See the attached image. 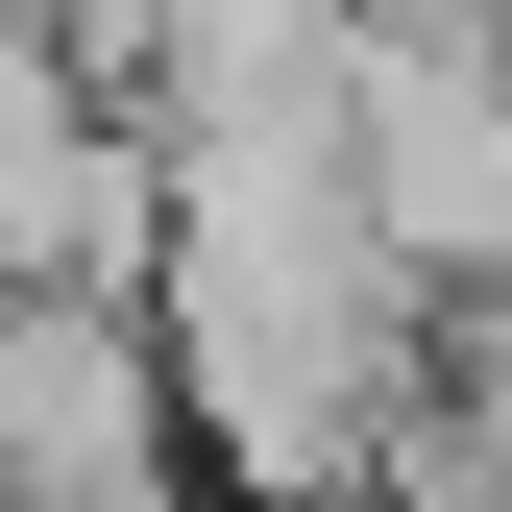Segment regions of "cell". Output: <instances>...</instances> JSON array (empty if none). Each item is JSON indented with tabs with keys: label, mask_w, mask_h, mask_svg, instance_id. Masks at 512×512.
<instances>
[{
	"label": "cell",
	"mask_w": 512,
	"mask_h": 512,
	"mask_svg": "<svg viewBox=\"0 0 512 512\" xmlns=\"http://www.w3.org/2000/svg\"><path fill=\"white\" fill-rule=\"evenodd\" d=\"M342 171L415 244V293H512V0L342 49Z\"/></svg>",
	"instance_id": "cell-1"
},
{
	"label": "cell",
	"mask_w": 512,
	"mask_h": 512,
	"mask_svg": "<svg viewBox=\"0 0 512 512\" xmlns=\"http://www.w3.org/2000/svg\"><path fill=\"white\" fill-rule=\"evenodd\" d=\"M0 464L25 488H196L171 317L98 293V269H0Z\"/></svg>",
	"instance_id": "cell-2"
},
{
	"label": "cell",
	"mask_w": 512,
	"mask_h": 512,
	"mask_svg": "<svg viewBox=\"0 0 512 512\" xmlns=\"http://www.w3.org/2000/svg\"><path fill=\"white\" fill-rule=\"evenodd\" d=\"M342 25H464V0H342Z\"/></svg>",
	"instance_id": "cell-3"
}]
</instances>
